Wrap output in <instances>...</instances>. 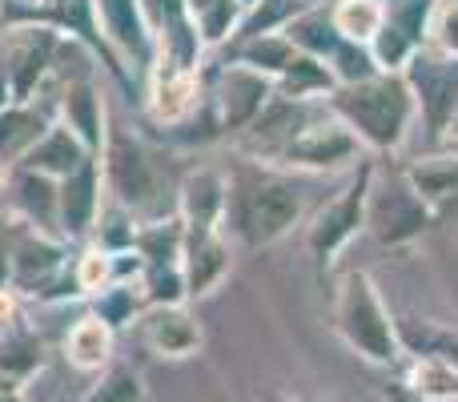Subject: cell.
<instances>
[{"label": "cell", "mask_w": 458, "mask_h": 402, "mask_svg": "<svg viewBox=\"0 0 458 402\" xmlns=\"http://www.w3.org/2000/svg\"><path fill=\"white\" fill-rule=\"evenodd\" d=\"M326 109L346 121L362 150L378 158L398 153L419 125V105L403 73H374L358 85H338L326 97Z\"/></svg>", "instance_id": "obj_1"}, {"label": "cell", "mask_w": 458, "mask_h": 402, "mask_svg": "<svg viewBox=\"0 0 458 402\" xmlns=\"http://www.w3.org/2000/svg\"><path fill=\"white\" fill-rule=\"evenodd\" d=\"M258 166V161H253ZM306 213L298 182L285 177V169H250L229 177V213L225 234H233L245 250H266L293 234V226Z\"/></svg>", "instance_id": "obj_2"}, {"label": "cell", "mask_w": 458, "mask_h": 402, "mask_svg": "<svg viewBox=\"0 0 458 402\" xmlns=\"http://www.w3.org/2000/svg\"><path fill=\"white\" fill-rule=\"evenodd\" d=\"M330 326L350 355H358L370 366H398L403 346H398V322L382 302V290L370 269H346L334 282L330 302Z\"/></svg>", "instance_id": "obj_3"}, {"label": "cell", "mask_w": 458, "mask_h": 402, "mask_svg": "<svg viewBox=\"0 0 458 402\" xmlns=\"http://www.w3.org/2000/svg\"><path fill=\"white\" fill-rule=\"evenodd\" d=\"M101 174H105V193H109V201L133 210L141 221L177 213V210L161 205L165 177H161L157 158H153V150L141 137L109 129V141H105V150H101Z\"/></svg>", "instance_id": "obj_4"}, {"label": "cell", "mask_w": 458, "mask_h": 402, "mask_svg": "<svg viewBox=\"0 0 458 402\" xmlns=\"http://www.w3.org/2000/svg\"><path fill=\"white\" fill-rule=\"evenodd\" d=\"M374 166L370 158H362L350 174V182L342 185L326 205H318V213L306 226V250L318 261V269H330L342 253L354 245L358 234H366V205H370V185H374Z\"/></svg>", "instance_id": "obj_5"}, {"label": "cell", "mask_w": 458, "mask_h": 402, "mask_svg": "<svg viewBox=\"0 0 458 402\" xmlns=\"http://www.w3.org/2000/svg\"><path fill=\"white\" fill-rule=\"evenodd\" d=\"M435 221H438V210L414 190L406 169L374 174L370 205H366V234H370L378 245L403 250V245L419 242Z\"/></svg>", "instance_id": "obj_6"}, {"label": "cell", "mask_w": 458, "mask_h": 402, "mask_svg": "<svg viewBox=\"0 0 458 402\" xmlns=\"http://www.w3.org/2000/svg\"><path fill=\"white\" fill-rule=\"evenodd\" d=\"M362 158H366V150L354 137V129L322 105L298 129V137L277 153L269 169H285V174H334V169H354Z\"/></svg>", "instance_id": "obj_7"}, {"label": "cell", "mask_w": 458, "mask_h": 402, "mask_svg": "<svg viewBox=\"0 0 458 402\" xmlns=\"http://www.w3.org/2000/svg\"><path fill=\"white\" fill-rule=\"evenodd\" d=\"M406 85L419 105V125L427 129L430 145H443L446 125L458 109V56H443L422 45L403 69Z\"/></svg>", "instance_id": "obj_8"}, {"label": "cell", "mask_w": 458, "mask_h": 402, "mask_svg": "<svg viewBox=\"0 0 458 402\" xmlns=\"http://www.w3.org/2000/svg\"><path fill=\"white\" fill-rule=\"evenodd\" d=\"M8 32L13 37H8L0 77L8 81L13 101H32V97L45 93L48 77L56 69V56L64 48V37L53 29H40V24H13Z\"/></svg>", "instance_id": "obj_9"}, {"label": "cell", "mask_w": 458, "mask_h": 402, "mask_svg": "<svg viewBox=\"0 0 458 402\" xmlns=\"http://www.w3.org/2000/svg\"><path fill=\"white\" fill-rule=\"evenodd\" d=\"M145 121L153 129H177L206 105V85H201V69H182V64L153 56L145 69Z\"/></svg>", "instance_id": "obj_10"}, {"label": "cell", "mask_w": 458, "mask_h": 402, "mask_svg": "<svg viewBox=\"0 0 458 402\" xmlns=\"http://www.w3.org/2000/svg\"><path fill=\"white\" fill-rule=\"evenodd\" d=\"M274 97H277L274 77L250 69V64H237V61H225L214 77V89H209V101H214L217 125H222L225 137H242Z\"/></svg>", "instance_id": "obj_11"}, {"label": "cell", "mask_w": 458, "mask_h": 402, "mask_svg": "<svg viewBox=\"0 0 458 402\" xmlns=\"http://www.w3.org/2000/svg\"><path fill=\"white\" fill-rule=\"evenodd\" d=\"M105 174L101 158H89L81 169H72L69 177L56 182V229L69 245H81L93 237L97 218L105 210Z\"/></svg>", "instance_id": "obj_12"}, {"label": "cell", "mask_w": 458, "mask_h": 402, "mask_svg": "<svg viewBox=\"0 0 458 402\" xmlns=\"http://www.w3.org/2000/svg\"><path fill=\"white\" fill-rule=\"evenodd\" d=\"M133 330L153 358H169V363L193 358L201 350V342H206V330H201V322L193 318V310L185 302H177V306H145L141 318L133 322Z\"/></svg>", "instance_id": "obj_13"}, {"label": "cell", "mask_w": 458, "mask_h": 402, "mask_svg": "<svg viewBox=\"0 0 458 402\" xmlns=\"http://www.w3.org/2000/svg\"><path fill=\"white\" fill-rule=\"evenodd\" d=\"M177 218L190 234H206V229H225L229 213V174L217 166H193L185 169L182 185H177L174 201Z\"/></svg>", "instance_id": "obj_14"}, {"label": "cell", "mask_w": 458, "mask_h": 402, "mask_svg": "<svg viewBox=\"0 0 458 402\" xmlns=\"http://www.w3.org/2000/svg\"><path fill=\"white\" fill-rule=\"evenodd\" d=\"M97 16H101L105 40L125 61V69H137V73L149 69L157 40H153V29L145 21L141 0H97Z\"/></svg>", "instance_id": "obj_15"}, {"label": "cell", "mask_w": 458, "mask_h": 402, "mask_svg": "<svg viewBox=\"0 0 458 402\" xmlns=\"http://www.w3.org/2000/svg\"><path fill=\"white\" fill-rule=\"evenodd\" d=\"M56 121L69 125L89 153L101 158L105 141H109V113H105V93L93 77H72L56 89Z\"/></svg>", "instance_id": "obj_16"}, {"label": "cell", "mask_w": 458, "mask_h": 402, "mask_svg": "<svg viewBox=\"0 0 458 402\" xmlns=\"http://www.w3.org/2000/svg\"><path fill=\"white\" fill-rule=\"evenodd\" d=\"M182 274L190 298H209L214 290H222V282L233 274V245H229L225 229H206V234L185 229Z\"/></svg>", "instance_id": "obj_17"}, {"label": "cell", "mask_w": 458, "mask_h": 402, "mask_svg": "<svg viewBox=\"0 0 458 402\" xmlns=\"http://www.w3.org/2000/svg\"><path fill=\"white\" fill-rule=\"evenodd\" d=\"M4 193H8V213H16L21 221L56 234V182L29 166H8L4 169Z\"/></svg>", "instance_id": "obj_18"}, {"label": "cell", "mask_w": 458, "mask_h": 402, "mask_svg": "<svg viewBox=\"0 0 458 402\" xmlns=\"http://www.w3.org/2000/svg\"><path fill=\"white\" fill-rule=\"evenodd\" d=\"M40 97H32V101H13L0 109V166L4 169L16 166L56 121V97L48 105L40 101Z\"/></svg>", "instance_id": "obj_19"}, {"label": "cell", "mask_w": 458, "mask_h": 402, "mask_svg": "<svg viewBox=\"0 0 458 402\" xmlns=\"http://www.w3.org/2000/svg\"><path fill=\"white\" fill-rule=\"evenodd\" d=\"M89 158H97V153L85 150V141H81L77 133H72L69 125H61V121H53L48 125V133L40 137L37 145H32L29 153H24L16 166H29L37 169V174L53 177V182H61V177H69L72 169H81Z\"/></svg>", "instance_id": "obj_20"}, {"label": "cell", "mask_w": 458, "mask_h": 402, "mask_svg": "<svg viewBox=\"0 0 458 402\" xmlns=\"http://www.w3.org/2000/svg\"><path fill=\"white\" fill-rule=\"evenodd\" d=\"M113 346H117V330L97 314H81L64 334V363L81 374H101L113 363Z\"/></svg>", "instance_id": "obj_21"}, {"label": "cell", "mask_w": 458, "mask_h": 402, "mask_svg": "<svg viewBox=\"0 0 458 402\" xmlns=\"http://www.w3.org/2000/svg\"><path fill=\"white\" fill-rule=\"evenodd\" d=\"M40 366H45V342L21 322L4 326L0 330V382L24 390L40 374Z\"/></svg>", "instance_id": "obj_22"}, {"label": "cell", "mask_w": 458, "mask_h": 402, "mask_svg": "<svg viewBox=\"0 0 458 402\" xmlns=\"http://www.w3.org/2000/svg\"><path fill=\"white\" fill-rule=\"evenodd\" d=\"M282 32L293 40V48H298V53L314 56V61H322V64L330 61L334 48L342 45V32H338V24H334V16H330V4H322V0L306 4Z\"/></svg>", "instance_id": "obj_23"}, {"label": "cell", "mask_w": 458, "mask_h": 402, "mask_svg": "<svg viewBox=\"0 0 458 402\" xmlns=\"http://www.w3.org/2000/svg\"><path fill=\"white\" fill-rule=\"evenodd\" d=\"M403 358H438L458 366V334L435 318H394Z\"/></svg>", "instance_id": "obj_24"}, {"label": "cell", "mask_w": 458, "mask_h": 402, "mask_svg": "<svg viewBox=\"0 0 458 402\" xmlns=\"http://www.w3.org/2000/svg\"><path fill=\"white\" fill-rule=\"evenodd\" d=\"M298 48H293V40L285 37V32H258V37H242L233 45V53H229V61L237 64H250V69L266 73V77H282L285 69H290L293 61H298Z\"/></svg>", "instance_id": "obj_25"}, {"label": "cell", "mask_w": 458, "mask_h": 402, "mask_svg": "<svg viewBox=\"0 0 458 402\" xmlns=\"http://www.w3.org/2000/svg\"><path fill=\"white\" fill-rule=\"evenodd\" d=\"M185 16H190V24L198 29L201 45L222 48L237 37L245 8H242V0H185Z\"/></svg>", "instance_id": "obj_26"}, {"label": "cell", "mask_w": 458, "mask_h": 402, "mask_svg": "<svg viewBox=\"0 0 458 402\" xmlns=\"http://www.w3.org/2000/svg\"><path fill=\"white\" fill-rule=\"evenodd\" d=\"M406 177L414 190L422 193L438 213L451 210L458 201V153H443V158H419L406 166Z\"/></svg>", "instance_id": "obj_27"}, {"label": "cell", "mask_w": 458, "mask_h": 402, "mask_svg": "<svg viewBox=\"0 0 458 402\" xmlns=\"http://www.w3.org/2000/svg\"><path fill=\"white\" fill-rule=\"evenodd\" d=\"M398 379L414 390L419 402H458V366L438 358H403Z\"/></svg>", "instance_id": "obj_28"}, {"label": "cell", "mask_w": 458, "mask_h": 402, "mask_svg": "<svg viewBox=\"0 0 458 402\" xmlns=\"http://www.w3.org/2000/svg\"><path fill=\"white\" fill-rule=\"evenodd\" d=\"M93 306H89V314H97L105 326H113V330H129V326L141 318V310L149 306L145 302V290H141V282H113V286H105L101 294H93Z\"/></svg>", "instance_id": "obj_29"}, {"label": "cell", "mask_w": 458, "mask_h": 402, "mask_svg": "<svg viewBox=\"0 0 458 402\" xmlns=\"http://www.w3.org/2000/svg\"><path fill=\"white\" fill-rule=\"evenodd\" d=\"M334 77L322 61L301 53L290 69L277 77V97H290V101H314V105H326V97L334 93Z\"/></svg>", "instance_id": "obj_30"}, {"label": "cell", "mask_w": 458, "mask_h": 402, "mask_svg": "<svg viewBox=\"0 0 458 402\" xmlns=\"http://www.w3.org/2000/svg\"><path fill=\"white\" fill-rule=\"evenodd\" d=\"M330 16L338 24L342 40L370 45L386 24V0H330Z\"/></svg>", "instance_id": "obj_31"}, {"label": "cell", "mask_w": 458, "mask_h": 402, "mask_svg": "<svg viewBox=\"0 0 458 402\" xmlns=\"http://www.w3.org/2000/svg\"><path fill=\"white\" fill-rule=\"evenodd\" d=\"M137 229H141V218H137L133 210H125V205H117V201H105V210H101V218H97V229H93L89 242L101 245V250H109V253H121V250H133Z\"/></svg>", "instance_id": "obj_32"}, {"label": "cell", "mask_w": 458, "mask_h": 402, "mask_svg": "<svg viewBox=\"0 0 458 402\" xmlns=\"http://www.w3.org/2000/svg\"><path fill=\"white\" fill-rule=\"evenodd\" d=\"M81 402H145V382L129 363H109Z\"/></svg>", "instance_id": "obj_33"}, {"label": "cell", "mask_w": 458, "mask_h": 402, "mask_svg": "<svg viewBox=\"0 0 458 402\" xmlns=\"http://www.w3.org/2000/svg\"><path fill=\"white\" fill-rule=\"evenodd\" d=\"M306 4H314V0H258L253 8H245L242 29H237L233 40L258 37V32H282L285 24H290Z\"/></svg>", "instance_id": "obj_34"}, {"label": "cell", "mask_w": 458, "mask_h": 402, "mask_svg": "<svg viewBox=\"0 0 458 402\" xmlns=\"http://www.w3.org/2000/svg\"><path fill=\"white\" fill-rule=\"evenodd\" d=\"M326 69H330L334 85H358V81L382 73L378 61H374V53H370V45H358V40H342V45L334 48V56L326 61Z\"/></svg>", "instance_id": "obj_35"}, {"label": "cell", "mask_w": 458, "mask_h": 402, "mask_svg": "<svg viewBox=\"0 0 458 402\" xmlns=\"http://www.w3.org/2000/svg\"><path fill=\"white\" fill-rule=\"evenodd\" d=\"M72 278H77L81 298H93L105 286H113V253L89 242L81 253H72Z\"/></svg>", "instance_id": "obj_36"}, {"label": "cell", "mask_w": 458, "mask_h": 402, "mask_svg": "<svg viewBox=\"0 0 458 402\" xmlns=\"http://www.w3.org/2000/svg\"><path fill=\"white\" fill-rule=\"evenodd\" d=\"M141 290H145V302H149V306H177V302H190L182 261H169V266H145Z\"/></svg>", "instance_id": "obj_37"}, {"label": "cell", "mask_w": 458, "mask_h": 402, "mask_svg": "<svg viewBox=\"0 0 458 402\" xmlns=\"http://www.w3.org/2000/svg\"><path fill=\"white\" fill-rule=\"evenodd\" d=\"M427 48L458 56V0H435V13L427 24Z\"/></svg>", "instance_id": "obj_38"}, {"label": "cell", "mask_w": 458, "mask_h": 402, "mask_svg": "<svg viewBox=\"0 0 458 402\" xmlns=\"http://www.w3.org/2000/svg\"><path fill=\"white\" fill-rule=\"evenodd\" d=\"M141 8H145V21H149V29H153V40H157L161 32H169V29L190 21V16H185V0H141Z\"/></svg>", "instance_id": "obj_39"}, {"label": "cell", "mask_w": 458, "mask_h": 402, "mask_svg": "<svg viewBox=\"0 0 458 402\" xmlns=\"http://www.w3.org/2000/svg\"><path fill=\"white\" fill-rule=\"evenodd\" d=\"M0 290H13V213H0Z\"/></svg>", "instance_id": "obj_40"}, {"label": "cell", "mask_w": 458, "mask_h": 402, "mask_svg": "<svg viewBox=\"0 0 458 402\" xmlns=\"http://www.w3.org/2000/svg\"><path fill=\"white\" fill-rule=\"evenodd\" d=\"M21 322V294L16 290H0V330Z\"/></svg>", "instance_id": "obj_41"}, {"label": "cell", "mask_w": 458, "mask_h": 402, "mask_svg": "<svg viewBox=\"0 0 458 402\" xmlns=\"http://www.w3.org/2000/svg\"><path fill=\"white\" fill-rule=\"evenodd\" d=\"M0 402H29V395H24V390H16V387H4V382H0Z\"/></svg>", "instance_id": "obj_42"}, {"label": "cell", "mask_w": 458, "mask_h": 402, "mask_svg": "<svg viewBox=\"0 0 458 402\" xmlns=\"http://www.w3.org/2000/svg\"><path fill=\"white\" fill-rule=\"evenodd\" d=\"M443 145H458V109H454L451 125H446V137H443Z\"/></svg>", "instance_id": "obj_43"}, {"label": "cell", "mask_w": 458, "mask_h": 402, "mask_svg": "<svg viewBox=\"0 0 458 402\" xmlns=\"http://www.w3.org/2000/svg\"><path fill=\"white\" fill-rule=\"evenodd\" d=\"M4 105H13V93H8V81L0 77V109H4Z\"/></svg>", "instance_id": "obj_44"}, {"label": "cell", "mask_w": 458, "mask_h": 402, "mask_svg": "<svg viewBox=\"0 0 458 402\" xmlns=\"http://www.w3.org/2000/svg\"><path fill=\"white\" fill-rule=\"evenodd\" d=\"M8 210V193H4V166H0V213Z\"/></svg>", "instance_id": "obj_45"}, {"label": "cell", "mask_w": 458, "mask_h": 402, "mask_svg": "<svg viewBox=\"0 0 458 402\" xmlns=\"http://www.w3.org/2000/svg\"><path fill=\"white\" fill-rule=\"evenodd\" d=\"M253 4H258V0H242V8H253Z\"/></svg>", "instance_id": "obj_46"}, {"label": "cell", "mask_w": 458, "mask_h": 402, "mask_svg": "<svg viewBox=\"0 0 458 402\" xmlns=\"http://www.w3.org/2000/svg\"><path fill=\"white\" fill-rule=\"evenodd\" d=\"M282 402H310V398H282Z\"/></svg>", "instance_id": "obj_47"}, {"label": "cell", "mask_w": 458, "mask_h": 402, "mask_svg": "<svg viewBox=\"0 0 458 402\" xmlns=\"http://www.w3.org/2000/svg\"><path fill=\"white\" fill-rule=\"evenodd\" d=\"M4 4H8V0H0V16H4Z\"/></svg>", "instance_id": "obj_48"}, {"label": "cell", "mask_w": 458, "mask_h": 402, "mask_svg": "<svg viewBox=\"0 0 458 402\" xmlns=\"http://www.w3.org/2000/svg\"><path fill=\"white\" fill-rule=\"evenodd\" d=\"M37 4H56V0H37Z\"/></svg>", "instance_id": "obj_49"}]
</instances>
